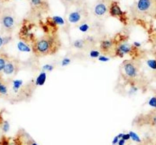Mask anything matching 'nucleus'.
I'll list each match as a JSON object with an SVG mask.
<instances>
[{"instance_id": "1", "label": "nucleus", "mask_w": 156, "mask_h": 145, "mask_svg": "<svg viewBox=\"0 0 156 145\" xmlns=\"http://www.w3.org/2000/svg\"><path fill=\"white\" fill-rule=\"evenodd\" d=\"M51 44L46 40H41L37 42L33 50L37 54H46L51 51Z\"/></svg>"}, {"instance_id": "2", "label": "nucleus", "mask_w": 156, "mask_h": 145, "mask_svg": "<svg viewBox=\"0 0 156 145\" xmlns=\"http://www.w3.org/2000/svg\"><path fill=\"white\" fill-rule=\"evenodd\" d=\"M124 71L128 77L134 78L137 75V69L132 62H126L123 66Z\"/></svg>"}, {"instance_id": "3", "label": "nucleus", "mask_w": 156, "mask_h": 145, "mask_svg": "<svg viewBox=\"0 0 156 145\" xmlns=\"http://www.w3.org/2000/svg\"><path fill=\"white\" fill-rule=\"evenodd\" d=\"M17 65L16 62L13 60H10V59L5 64L2 72L6 75H11L16 72L17 68Z\"/></svg>"}, {"instance_id": "4", "label": "nucleus", "mask_w": 156, "mask_h": 145, "mask_svg": "<svg viewBox=\"0 0 156 145\" xmlns=\"http://www.w3.org/2000/svg\"><path fill=\"white\" fill-rule=\"evenodd\" d=\"M1 24L5 30H11L14 25V19L11 15H5L2 18Z\"/></svg>"}, {"instance_id": "5", "label": "nucleus", "mask_w": 156, "mask_h": 145, "mask_svg": "<svg viewBox=\"0 0 156 145\" xmlns=\"http://www.w3.org/2000/svg\"><path fill=\"white\" fill-rule=\"evenodd\" d=\"M132 51L131 46L127 44H123L120 46L117 50V53L119 56H122L125 54H129Z\"/></svg>"}, {"instance_id": "6", "label": "nucleus", "mask_w": 156, "mask_h": 145, "mask_svg": "<svg viewBox=\"0 0 156 145\" xmlns=\"http://www.w3.org/2000/svg\"><path fill=\"white\" fill-rule=\"evenodd\" d=\"M151 5L150 0H139L138 2V8L140 11L148 10Z\"/></svg>"}, {"instance_id": "7", "label": "nucleus", "mask_w": 156, "mask_h": 145, "mask_svg": "<svg viewBox=\"0 0 156 145\" xmlns=\"http://www.w3.org/2000/svg\"><path fill=\"white\" fill-rule=\"evenodd\" d=\"M9 59L6 54L3 52L0 53V73L2 72L5 64Z\"/></svg>"}, {"instance_id": "8", "label": "nucleus", "mask_w": 156, "mask_h": 145, "mask_svg": "<svg viewBox=\"0 0 156 145\" xmlns=\"http://www.w3.org/2000/svg\"><path fill=\"white\" fill-rule=\"evenodd\" d=\"M106 11V6L103 4H99L95 8V12L99 15H103L104 14H105Z\"/></svg>"}, {"instance_id": "9", "label": "nucleus", "mask_w": 156, "mask_h": 145, "mask_svg": "<svg viewBox=\"0 0 156 145\" xmlns=\"http://www.w3.org/2000/svg\"><path fill=\"white\" fill-rule=\"evenodd\" d=\"M80 16L79 14L77 12L72 13L69 17V21L71 22H76L80 19Z\"/></svg>"}, {"instance_id": "10", "label": "nucleus", "mask_w": 156, "mask_h": 145, "mask_svg": "<svg viewBox=\"0 0 156 145\" xmlns=\"http://www.w3.org/2000/svg\"><path fill=\"white\" fill-rule=\"evenodd\" d=\"M111 12L114 15H120L122 13L119 6L116 5L114 6L111 8Z\"/></svg>"}, {"instance_id": "11", "label": "nucleus", "mask_w": 156, "mask_h": 145, "mask_svg": "<svg viewBox=\"0 0 156 145\" xmlns=\"http://www.w3.org/2000/svg\"><path fill=\"white\" fill-rule=\"evenodd\" d=\"M46 78V76L45 73H41L39 76L38 78H37V84H39L40 85H42V84H43L45 82Z\"/></svg>"}, {"instance_id": "12", "label": "nucleus", "mask_w": 156, "mask_h": 145, "mask_svg": "<svg viewBox=\"0 0 156 145\" xmlns=\"http://www.w3.org/2000/svg\"><path fill=\"white\" fill-rule=\"evenodd\" d=\"M149 67L154 70H156V60H150L147 62Z\"/></svg>"}, {"instance_id": "13", "label": "nucleus", "mask_w": 156, "mask_h": 145, "mask_svg": "<svg viewBox=\"0 0 156 145\" xmlns=\"http://www.w3.org/2000/svg\"><path fill=\"white\" fill-rule=\"evenodd\" d=\"M111 46V43L110 41H104L101 44V48L103 50H108Z\"/></svg>"}, {"instance_id": "14", "label": "nucleus", "mask_w": 156, "mask_h": 145, "mask_svg": "<svg viewBox=\"0 0 156 145\" xmlns=\"http://www.w3.org/2000/svg\"><path fill=\"white\" fill-rule=\"evenodd\" d=\"M148 104L151 107L156 108V96L151 98L149 100Z\"/></svg>"}, {"instance_id": "15", "label": "nucleus", "mask_w": 156, "mask_h": 145, "mask_svg": "<svg viewBox=\"0 0 156 145\" xmlns=\"http://www.w3.org/2000/svg\"><path fill=\"white\" fill-rule=\"evenodd\" d=\"M54 21L55 22L58 24H64V20L61 17L58 16H55L53 18Z\"/></svg>"}, {"instance_id": "16", "label": "nucleus", "mask_w": 156, "mask_h": 145, "mask_svg": "<svg viewBox=\"0 0 156 145\" xmlns=\"http://www.w3.org/2000/svg\"><path fill=\"white\" fill-rule=\"evenodd\" d=\"M5 44V41L2 36H0V53H3V48Z\"/></svg>"}, {"instance_id": "17", "label": "nucleus", "mask_w": 156, "mask_h": 145, "mask_svg": "<svg viewBox=\"0 0 156 145\" xmlns=\"http://www.w3.org/2000/svg\"><path fill=\"white\" fill-rule=\"evenodd\" d=\"M130 137L132 138V139L134 141L137 142H140L141 141L140 139L137 134L133 132H131L130 133Z\"/></svg>"}, {"instance_id": "18", "label": "nucleus", "mask_w": 156, "mask_h": 145, "mask_svg": "<svg viewBox=\"0 0 156 145\" xmlns=\"http://www.w3.org/2000/svg\"><path fill=\"white\" fill-rule=\"evenodd\" d=\"M90 56L92 58H97L99 56L100 53L97 50H92L90 53Z\"/></svg>"}, {"instance_id": "19", "label": "nucleus", "mask_w": 156, "mask_h": 145, "mask_svg": "<svg viewBox=\"0 0 156 145\" xmlns=\"http://www.w3.org/2000/svg\"><path fill=\"white\" fill-rule=\"evenodd\" d=\"M89 28V26L87 24H83L81 25L80 27H79V30L82 32H85L87 31Z\"/></svg>"}, {"instance_id": "20", "label": "nucleus", "mask_w": 156, "mask_h": 145, "mask_svg": "<svg viewBox=\"0 0 156 145\" xmlns=\"http://www.w3.org/2000/svg\"><path fill=\"white\" fill-rule=\"evenodd\" d=\"M70 60L69 58H65L62 62V64L63 66H66L70 63Z\"/></svg>"}, {"instance_id": "21", "label": "nucleus", "mask_w": 156, "mask_h": 145, "mask_svg": "<svg viewBox=\"0 0 156 145\" xmlns=\"http://www.w3.org/2000/svg\"><path fill=\"white\" fill-rule=\"evenodd\" d=\"M43 69L45 70H47L48 71L52 70L53 69V66L50 64H46L43 66Z\"/></svg>"}, {"instance_id": "22", "label": "nucleus", "mask_w": 156, "mask_h": 145, "mask_svg": "<svg viewBox=\"0 0 156 145\" xmlns=\"http://www.w3.org/2000/svg\"><path fill=\"white\" fill-rule=\"evenodd\" d=\"M74 46L78 48H81L83 46V43L81 41H77L74 43Z\"/></svg>"}, {"instance_id": "23", "label": "nucleus", "mask_w": 156, "mask_h": 145, "mask_svg": "<svg viewBox=\"0 0 156 145\" xmlns=\"http://www.w3.org/2000/svg\"><path fill=\"white\" fill-rule=\"evenodd\" d=\"M99 60L102 62H106L109 60V58L104 56H100L99 58Z\"/></svg>"}, {"instance_id": "24", "label": "nucleus", "mask_w": 156, "mask_h": 145, "mask_svg": "<svg viewBox=\"0 0 156 145\" xmlns=\"http://www.w3.org/2000/svg\"><path fill=\"white\" fill-rule=\"evenodd\" d=\"M122 137H123V140H128V139H129L130 138V134H124V135H123V136H122Z\"/></svg>"}, {"instance_id": "25", "label": "nucleus", "mask_w": 156, "mask_h": 145, "mask_svg": "<svg viewBox=\"0 0 156 145\" xmlns=\"http://www.w3.org/2000/svg\"><path fill=\"white\" fill-rule=\"evenodd\" d=\"M152 123L154 125H156V114L153 116L152 118Z\"/></svg>"}, {"instance_id": "26", "label": "nucleus", "mask_w": 156, "mask_h": 145, "mask_svg": "<svg viewBox=\"0 0 156 145\" xmlns=\"http://www.w3.org/2000/svg\"><path fill=\"white\" fill-rule=\"evenodd\" d=\"M32 2L35 5H37L40 2V0H32Z\"/></svg>"}, {"instance_id": "27", "label": "nucleus", "mask_w": 156, "mask_h": 145, "mask_svg": "<svg viewBox=\"0 0 156 145\" xmlns=\"http://www.w3.org/2000/svg\"><path fill=\"white\" fill-rule=\"evenodd\" d=\"M134 45L136 47H137V48H138V47H140L141 46V44L140 43H138V42H135L134 43Z\"/></svg>"}, {"instance_id": "28", "label": "nucleus", "mask_w": 156, "mask_h": 145, "mask_svg": "<svg viewBox=\"0 0 156 145\" xmlns=\"http://www.w3.org/2000/svg\"><path fill=\"white\" fill-rule=\"evenodd\" d=\"M124 143V140H121L119 142V145H123Z\"/></svg>"}, {"instance_id": "29", "label": "nucleus", "mask_w": 156, "mask_h": 145, "mask_svg": "<svg viewBox=\"0 0 156 145\" xmlns=\"http://www.w3.org/2000/svg\"><path fill=\"white\" fill-rule=\"evenodd\" d=\"M8 127H9V126H8V125H7V124H5V126H4V130H5V131H6L7 130H8Z\"/></svg>"}, {"instance_id": "30", "label": "nucleus", "mask_w": 156, "mask_h": 145, "mask_svg": "<svg viewBox=\"0 0 156 145\" xmlns=\"http://www.w3.org/2000/svg\"><path fill=\"white\" fill-rule=\"evenodd\" d=\"M32 145H36V144H32Z\"/></svg>"}]
</instances>
